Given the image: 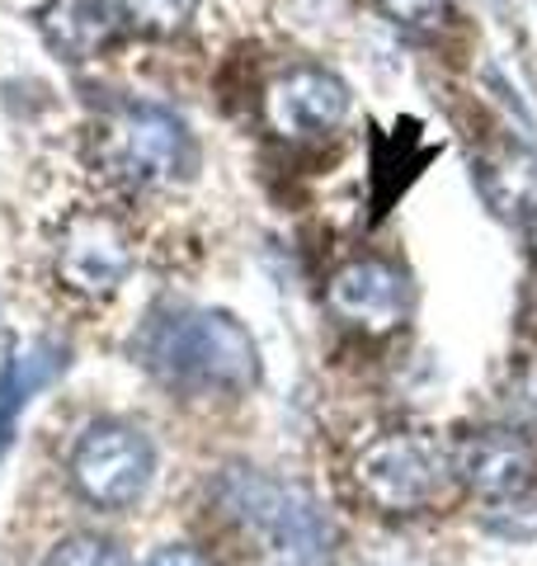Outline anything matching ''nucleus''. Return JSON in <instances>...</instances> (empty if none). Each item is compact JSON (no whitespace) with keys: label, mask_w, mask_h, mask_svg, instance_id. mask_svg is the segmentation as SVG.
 I'll use <instances>...</instances> for the list:
<instances>
[{"label":"nucleus","mask_w":537,"mask_h":566,"mask_svg":"<svg viewBox=\"0 0 537 566\" xmlns=\"http://www.w3.org/2000/svg\"><path fill=\"white\" fill-rule=\"evenodd\" d=\"M141 354L160 378L189 382V387H227L245 392L260 378V354L245 326L227 312H189L166 316L147 331Z\"/></svg>","instance_id":"f257e3e1"},{"label":"nucleus","mask_w":537,"mask_h":566,"mask_svg":"<svg viewBox=\"0 0 537 566\" xmlns=\"http://www.w3.org/2000/svg\"><path fill=\"white\" fill-rule=\"evenodd\" d=\"M358 495L378 505L382 515H420V510L448 501L457 482L453 453L424 430L378 434L354 463Z\"/></svg>","instance_id":"f03ea898"},{"label":"nucleus","mask_w":537,"mask_h":566,"mask_svg":"<svg viewBox=\"0 0 537 566\" xmlns=\"http://www.w3.org/2000/svg\"><path fill=\"white\" fill-rule=\"evenodd\" d=\"M218 495L245 528H255L260 538L283 547L293 562L316 566L330 553V524L320 520V510L297 486L268 482L260 472H227Z\"/></svg>","instance_id":"7ed1b4c3"},{"label":"nucleus","mask_w":537,"mask_h":566,"mask_svg":"<svg viewBox=\"0 0 537 566\" xmlns=\"http://www.w3.org/2000/svg\"><path fill=\"white\" fill-rule=\"evenodd\" d=\"M99 161L128 185H160L193 166L189 133L170 109L118 104L99 128Z\"/></svg>","instance_id":"20e7f679"},{"label":"nucleus","mask_w":537,"mask_h":566,"mask_svg":"<svg viewBox=\"0 0 537 566\" xmlns=\"http://www.w3.org/2000/svg\"><path fill=\"white\" fill-rule=\"evenodd\" d=\"M71 482L99 510L133 505L151 482V444L147 434L118 420H99L71 449Z\"/></svg>","instance_id":"39448f33"},{"label":"nucleus","mask_w":537,"mask_h":566,"mask_svg":"<svg viewBox=\"0 0 537 566\" xmlns=\"http://www.w3.org/2000/svg\"><path fill=\"white\" fill-rule=\"evenodd\" d=\"M57 274L71 293H85V297L114 293L133 274V241L123 232V222L99 208L76 212L62 227V241H57Z\"/></svg>","instance_id":"423d86ee"},{"label":"nucleus","mask_w":537,"mask_h":566,"mask_svg":"<svg viewBox=\"0 0 537 566\" xmlns=\"http://www.w3.org/2000/svg\"><path fill=\"white\" fill-rule=\"evenodd\" d=\"M349 114V85L326 66H293L264 95V118L278 137H320Z\"/></svg>","instance_id":"0eeeda50"},{"label":"nucleus","mask_w":537,"mask_h":566,"mask_svg":"<svg viewBox=\"0 0 537 566\" xmlns=\"http://www.w3.org/2000/svg\"><path fill=\"white\" fill-rule=\"evenodd\" d=\"M326 303L339 322H349L368 335H387L406 322L410 289L406 274L387 260H349L345 270H335L326 283Z\"/></svg>","instance_id":"6e6552de"},{"label":"nucleus","mask_w":537,"mask_h":566,"mask_svg":"<svg viewBox=\"0 0 537 566\" xmlns=\"http://www.w3.org/2000/svg\"><path fill=\"white\" fill-rule=\"evenodd\" d=\"M457 482L486 501H518L537 482V449L518 430H476L453 449Z\"/></svg>","instance_id":"1a4fd4ad"},{"label":"nucleus","mask_w":537,"mask_h":566,"mask_svg":"<svg viewBox=\"0 0 537 566\" xmlns=\"http://www.w3.org/2000/svg\"><path fill=\"white\" fill-rule=\"evenodd\" d=\"M123 6L114 0H52L43 10V33L48 43L71 62H85L114 39Z\"/></svg>","instance_id":"9d476101"},{"label":"nucleus","mask_w":537,"mask_h":566,"mask_svg":"<svg viewBox=\"0 0 537 566\" xmlns=\"http://www.w3.org/2000/svg\"><path fill=\"white\" fill-rule=\"evenodd\" d=\"M481 189L495 212H528L537 208V156L528 151H505L481 166Z\"/></svg>","instance_id":"9b49d317"},{"label":"nucleus","mask_w":537,"mask_h":566,"mask_svg":"<svg viewBox=\"0 0 537 566\" xmlns=\"http://www.w3.org/2000/svg\"><path fill=\"white\" fill-rule=\"evenodd\" d=\"M62 359H52V349H33L29 359H10L6 374H0V458H6L10 439H14V420H20V406L29 401V392H39V387L57 374Z\"/></svg>","instance_id":"f8f14e48"},{"label":"nucleus","mask_w":537,"mask_h":566,"mask_svg":"<svg viewBox=\"0 0 537 566\" xmlns=\"http://www.w3.org/2000/svg\"><path fill=\"white\" fill-rule=\"evenodd\" d=\"M123 6V20L141 33H179L193 10H199V0H118Z\"/></svg>","instance_id":"ddd939ff"},{"label":"nucleus","mask_w":537,"mask_h":566,"mask_svg":"<svg viewBox=\"0 0 537 566\" xmlns=\"http://www.w3.org/2000/svg\"><path fill=\"white\" fill-rule=\"evenodd\" d=\"M48 566H133L128 553L114 543V538H99V534H76L52 547Z\"/></svg>","instance_id":"4468645a"},{"label":"nucleus","mask_w":537,"mask_h":566,"mask_svg":"<svg viewBox=\"0 0 537 566\" xmlns=\"http://www.w3.org/2000/svg\"><path fill=\"white\" fill-rule=\"evenodd\" d=\"M372 6L382 10V20H391V24L406 29V33L439 29L443 14H448V0H372Z\"/></svg>","instance_id":"2eb2a0df"},{"label":"nucleus","mask_w":537,"mask_h":566,"mask_svg":"<svg viewBox=\"0 0 537 566\" xmlns=\"http://www.w3.org/2000/svg\"><path fill=\"white\" fill-rule=\"evenodd\" d=\"M147 566H212L199 547H179V543H170V547H160V553L147 562Z\"/></svg>","instance_id":"dca6fc26"},{"label":"nucleus","mask_w":537,"mask_h":566,"mask_svg":"<svg viewBox=\"0 0 537 566\" xmlns=\"http://www.w3.org/2000/svg\"><path fill=\"white\" fill-rule=\"evenodd\" d=\"M533 307H537V270H533Z\"/></svg>","instance_id":"f3484780"},{"label":"nucleus","mask_w":537,"mask_h":566,"mask_svg":"<svg viewBox=\"0 0 537 566\" xmlns=\"http://www.w3.org/2000/svg\"><path fill=\"white\" fill-rule=\"evenodd\" d=\"M283 566H302V562H283Z\"/></svg>","instance_id":"a211bd4d"}]
</instances>
